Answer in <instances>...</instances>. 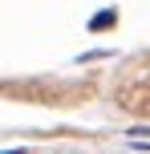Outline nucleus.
I'll return each instance as SVG.
<instances>
[{
	"instance_id": "1",
	"label": "nucleus",
	"mask_w": 150,
	"mask_h": 154,
	"mask_svg": "<svg viewBox=\"0 0 150 154\" xmlns=\"http://www.w3.org/2000/svg\"><path fill=\"white\" fill-rule=\"evenodd\" d=\"M110 24H114V12H102V16L89 20V29H110Z\"/></svg>"
}]
</instances>
